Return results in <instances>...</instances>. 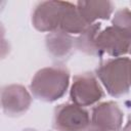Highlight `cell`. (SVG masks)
I'll return each mask as SVG.
<instances>
[{
	"label": "cell",
	"instance_id": "1",
	"mask_svg": "<svg viewBox=\"0 0 131 131\" xmlns=\"http://www.w3.org/2000/svg\"><path fill=\"white\" fill-rule=\"evenodd\" d=\"M70 73L62 67H47L39 70L32 79L33 95L43 101L52 102L62 97L69 87Z\"/></svg>",
	"mask_w": 131,
	"mask_h": 131
},
{
	"label": "cell",
	"instance_id": "2",
	"mask_svg": "<svg viewBox=\"0 0 131 131\" xmlns=\"http://www.w3.org/2000/svg\"><path fill=\"white\" fill-rule=\"evenodd\" d=\"M96 75L110 95L114 97L124 95L131 87V58L107 59L97 68Z\"/></svg>",
	"mask_w": 131,
	"mask_h": 131
},
{
	"label": "cell",
	"instance_id": "3",
	"mask_svg": "<svg viewBox=\"0 0 131 131\" xmlns=\"http://www.w3.org/2000/svg\"><path fill=\"white\" fill-rule=\"evenodd\" d=\"M70 2L43 1L35 7L32 23L40 32H54L59 30Z\"/></svg>",
	"mask_w": 131,
	"mask_h": 131
},
{
	"label": "cell",
	"instance_id": "4",
	"mask_svg": "<svg viewBox=\"0 0 131 131\" xmlns=\"http://www.w3.org/2000/svg\"><path fill=\"white\" fill-rule=\"evenodd\" d=\"M90 122L89 113L76 103L59 104L54 110L53 127L57 131H86Z\"/></svg>",
	"mask_w": 131,
	"mask_h": 131
},
{
	"label": "cell",
	"instance_id": "5",
	"mask_svg": "<svg viewBox=\"0 0 131 131\" xmlns=\"http://www.w3.org/2000/svg\"><path fill=\"white\" fill-rule=\"evenodd\" d=\"M96 47L99 55L106 53L114 57H120L131 54V35L112 25L99 31L96 37Z\"/></svg>",
	"mask_w": 131,
	"mask_h": 131
},
{
	"label": "cell",
	"instance_id": "6",
	"mask_svg": "<svg viewBox=\"0 0 131 131\" xmlns=\"http://www.w3.org/2000/svg\"><path fill=\"white\" fill-rule=\"evenodd\" d=\"M103 97V91L91 73L76 75L71 87V99L80 106L92 105Z\"/></svg>",
	"mask_w": 131,
	"mask_h": 131
},
{
	"label": "cell",
	"instance_id": "7",
	"mask_svg": "<svg viewBox=\"0 0 131 131\" xmlns=\"http://www.w3.org/2000/svg\"><path fill=\"white\" fill-rule=\"evenodd\" d=\"M32 102L28 90L18 84L7 85L1 91V104L3 112L10 117L25 114Z\"/></svg>",
	"mask_w": 131,
	"mask_h": 131
},
{
	"label": "cell",
	"instance_id": "8",
	"mask_svg": "<svg viewBox=\"0 0 131 131\" xmlns=\"http://www.w3.org/2000/svg\"><path fill=\"white\" fill-rule=\"evenodd\" d=\"M123 123V112L114 101L99 103L92 110L90 125L103 131H119Z\"/></svg>",
	"mask_w": 131,
	"mask_h": 131
},
{
	"label": "cell",
	"instance_id": "9",
	"mask_svg": "<svg viewBox=\"0 0 131 131\" xmlns=\"http://www.w3.org/2000/svg\"><path fill=\"white\" fill-rule=\"evenodd\" d=\"M76 6L88 26L95 24L98 19H108L114 10V4L111 1H79Z\"/></svg>",
	"mask_w": 131,
	"mask_h": 131
},
{
	"label": "cell",
	"instance_id": "10",
	"mask_svg": "<svg viewBox=\"0 0 131 131\" xmlns=\"http://www.w3.org/2000/svg\"><path fill=\"white\" fill-rule=\"evenodd\" d=\"M76 39L62 31H54L46 36V48L55 58H66L74 50Z\"/></svg>",
	"mask_w": 131,
	"mask_h": 131
},
{
	"label": "cell",
	"instance_id": "11",
	"mask_svg": "<svg viewBox=\"0 0 131 131\" xmlns=\"http://www.w3.org/2000/svg\"><path fill=\"white\" fill-rule=\"evenodd\" d=\"M101 28L100 23L88 26L76 39V47L82 52L89 55H99L96 47V37Z\"/></svg>",
	"mask_w": 131,
	"mask_h": 131
},
{
	"label": "cell",
	"instance_id": "12",
	"mask_svg": "<svg viewBox=\"0 0 131 131\" xmlns=\"http://www.w3.org/2000/svg\"><path fill=\"white\" fill-rule=\"evenodd\" d=\"M123 131H131V118H130V119L128 120V122H127L126 126L124 127Z\"/></svg>",
	"mask_w": 131,
	"mask_h": 131
},
{
	"label": "cell",
	"instance_id": "13",
	"mask_svg": "<svg viewBox=\"0 0 131 131\" xmlns=\"http://www.w3.org/2000/svg\"><path fill=\"white\" fill-rule=\"evenodd\" d=\"M86 131H103V130H100V129H98V128H96V127H94V126H91V125H90Z\"/></svg>",
	"mask_w": 131,
	"mask_h": 131
},
{
	"label": "cell",
	"instance_id": "14",
	"mask_svg": "<svg viewBox=\"0 0 131 131\" xmlns=\"http://www.w3.org/2000/svg\"><path fill=\"white\" fill-rule=\"evenodd\" d=\"M26 131H34V130H26Z\"/></svg>",
	"mask_w": 131,
	"mask_h": 131
}]
</instances>
